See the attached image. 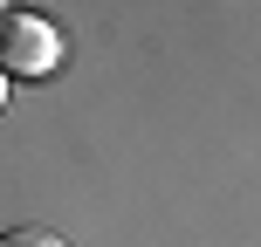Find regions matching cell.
Masks as SVG:
<instances>
[{
  "instance_id": "7a4b0ae2",
  "label": "cell",
  "mask_w": 261,
  "mask_h": 247,
  "mask_svg": "<svg viewBox=\"0 0 261 247\" xmlns=\"http://www.w3.org/2000/svg\"><path fill=\"white\" fill-rule=\"evenodd\" d=\"M0 247H69V240L48 234V227H7V234H0Z\"/></svg>"
},
{
  "instance_id": "6da1fadb",
  "label": "cell",
  "mask_w": 261,
  "mask_h": 247,
  "mask_svg": "<svg viewBox=\"0 0 261 247\" xmlns=\"http://www.w3.org/2000/svg\"><path fill=\"white\" fill-rule=\"evenodd\" d=\"M41 28L35 21H7L0 28V62H21V69H48V48H41Z\"/></svg>"
}]
</instances>
